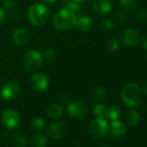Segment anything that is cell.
<instances>
[{"label": "cell", "instance_id": "6da1fadb", "mask_svg": "<svg viewBox=\"0 0 147 147\" xmlns=\"http://www.w3.org/2000/svg\"><path fill=\"white\" fill-rule=\"evenodd\" d=\"M76 18L75 12L64 8L55 14L52 19V24L59 30H67L75 27Z\"/></svg>", "mask_w": 147, "mask_h": 147}, {"label": "cell", "instance_id": "7a4b0ae2", "mask_svg": "<svg viewBox=\"0 0 147 147\" xmlns=\"http://www.w3.org/2000/svg\"><path fill=\"white\" fill-rule=\"evenodd\" d=\"M49 18V8L41 3H36L32 5L28 12L27 18L28 21L34 26H42L46 24Z\"/></svg>", "mask_w": 147, "mask_h": 147}, {"label": "cell", "instance_id": "3957f363", "mask_svg": "<svg viewBox=\"0 0 147 147\" xmlns=\"http://www.w3.org/2000/svg\"><path fill=\"white\" fill-rule=\"evenodd\" d=\"M121 100L129 107H137L141 100V90L139 87L132 82L125 84L121 90Z\"/></svg>", "mask_w": 147, "mask_h": 147}, {"label": "cell", "instance_id": "277c9868", "mask_svg": "<svg viewBox=\"0 0 147 147\" xmlns=\"http://www.w3.org/2000/svg\"><path fill=\"white\" fill-rule=\"evenodd\" d=\"M42 61L43 57L41 52H39L38 50L31 49L26 52V54L24 55L23 64L27 71L34 72L41 67V65L42 64Z\"/></svg>", "mask_w": 147, "mask_h": 147}, {"label": "cell", "instance_id": "5b68a950", "mask_svg": "<svg viewBox=\"0 0 147 147\" xmlns=\"http://www.w3.org/2000/svg\"><path fill=\"white\" fill-rule=\"evenodd\" d=\"M109 125L103 118H96L94 119L88 126L89 134L95 139L103 138L108 132Z\"/></svg>", "mask_w": 147, "mask_h": 147}, {"label": "cell", "instance_id": "8992f818", "mask_svg": "<svg viewBox=\"0 0 147 147\" xmlns=\"http://www.w3.org/2000/svg\"><path fill=\"white\" fill-rule=\"evenodd\" d=\"M67 110L68 114L73 118L81 119L87 115L88 112V107L83 100H76L68 103Z\"/></svg>", "mask_w": 147, "mask_h": 147}, {"label": "cell", "instance_id": "52a82bcc", "mask_svg": "<svg viewBox=\"0 0 147 147\" xmlns=\"http://www.w3.org/2000/svg\"><path fill=\"white\" fill-rule=\"evenodd\" d=\"M67 133V126L65 123L57 121L51 123L47 128V135L53 140L63 138Z\"/></svg>", "mask_w": 147, "mask_h": 147}, {"label": "cell", "instance_id": "ba28073f", "mask_svg": "<svg viewBox=\"0 0 147 147\" xmlns=\"http://www.w3.org/2000/svg\"><path fill=\"white\" fill-rule=\"evenodd\" d=\"M21 87L16 82H7L0 89V96L5 100H16L21 94Z\"/></svg>", "mask_w": 147, "mask_h": 147}, {"label": "cell", "instance_id": "9c48e42d", "mask_svg": "<svg viewBox=\"0 0 147 147\" xmlns=\"http://www.w3.org/2000/svg\"><path fill=\"white\" fill-rule=\"evenodd\" d=\"M31 87L36 92H44L49 85V77L43 73H36L30 80Z\"/></svg>", "mask_w": 147, "mask_h": 147}, {"label": "cell", "instance_id": "30bf717a", "mask_svg": "<svg viewBox=\"0 0 147 147\" xmlns=\"http://www.w3.org/2000/svg\"><path fill=\"white\" fill-rule=\"evenodd\" d=\"M2 122L9 129H13L20 124V115L14 109H7L2 114Z\"/></svg>", "mask_w": 147, "mask_h": 147}, {"label": "cell", "instance_id": "8fae6325", "mask_svg": "<svg viewBox=\"0 0 147 147\" xmlns=\"http://www.w3.org/2000/svg\"><path fill=\"white\" fill-rule=\"evenodd\" d=\"M122 42L126 46H134L140 41L139 32L133 28H127L124 30L120 36Z\"/></svg>", "mask_w": 147, "mask_h": 147}, {"label": "cell", "instance_id": "7c38bea8", "mask_svg": "<svg viewBox=\"0 0 147 147\" xmlns=\"http://www.w3.org/2000/svg\"><path fill=\"white\" fill-rule=\"evenodd\" d=\"M126 131V126L125 125L124 122L120 121V120H113L111 122V124L109 125V134L110 137L113 139H117L122 136H124V134L125 133Z\"/></svg>", "mask_w": 147, "mask_h": 147}, {"label": "cell", "instance_id": "4fadbf2b", "mask_svg": "<svg viewBox=\"0 0 147 147\" xmlns=\"http://www.w3.org/2000/svg\"><path fill=\"white\" fill-rule=\"evenodd\" d=\"M92 8L96 14L103 16L111 11L112 3L110 0H92Z\"/></svg>", "mask_w": 147, "mask_h": 147}, {"label": "cell", "instance_id": "5bb4252c", "mask_svg": "<svg viewBox=\"0 0 147 147\" xmlns=\"http://www.w3.org/2000/svg\"><path fill=\"white\" fill-rule=\"evenodd\" d=\"M94 22L92 18L88 16H80L76 18L75 27L82 31H91L94 29Z\"/></svg>", "mask_w": 147, "mask_h": 147}, {"label": "cell", "instance_id": "9a60e30c", "mask_svg": "<svg viewBox=\"0 0 147 147\" xmlns=\"http://www.w3.org/2000/svg\"><path fill=\"white\" fill-rule=\"evenodd\" d=\"M12 40L15 44L18 46H23L26 44L29 40V34L28 32L23 28L16 29L12 33Z\"/></svg>", "mask_w": 147, "mask_h": 147}, {"label": "cell", "instance_id": "2e32d148", "mask_svg": "<svg viewBox=\"0 0 147 147\" xmlns=\"http://www.w3.org/2000/svg\"><path fill=\"white\" fill-rule=\"evenodd\" d=\"M47 113L48 116L52 119H58L63 115V108L61 105L57 103H53L48 107Z\"/></svg>", "mask_w": 147, "mask_h": 147}, {"label": "cell", "instance_id": "e0dca14e", "mask_svg": "<svg viewBox=\"0 0 147 147\" xmlns=\"http://www.w3.org/2000/svg\"><path fill=\"white\" fill-rule=\"evenodd\" d=\"M91 94L95 100H99V101L103 100L107 98V91L104 88L100 86L94 87L91 90Z\"/></svg>", "mask_w": 147, "mask_h": 147}, {"label": "cell", "instance_id": "ac0fdd59", "mask_svg": "<svg viewBox=\"0 0 147 147\" xmlns=\"http://www.w3.org/2000/svg\"><path fill=\"white\" fill-rule=\"evenodd\" d=\"M125 121L126 123L131 125L134 126L139 122V114L135 110H130L125 114Z\"/></svg>", "mask_w": 147, "mask_h": 147}, {"label": "cell", "instance_id": "d6986e66", "mask_svg": "<svg viewBox=\"0 0 147 147\" xmlns=\"http://www.w3.org/2000/svg\"><path fill=\"white\" fill-rule=\"evenodd\" d=\"M121 114V111L120 108L118 106L113 105L110 106L109 107H107V117L110 119V120H116L120 117Z\"/></svg>", "mask_w": 147, "mask_h": 147}, {"label": "cell", "instance_id": "ffe728a7", "mask_svg": "<svg viewBox=\"0 0 147 147\" xmlns=\"http://www.w3.org/2000/svg\"><path fill=\"white\" fill-rule=\"evenodd\" d=\"M47 144H48L47 138L41 133L36 134L31 141V144L33 147H46Z\"/></svg>", "mask_w": 147, "mask_h": 147}, {"label": "cell", "instance_id": "44dd1931", "mask_svg": "<svg viewBox=\"0 0 147 147\" xmlns=\"http://www.w3.org/2000/svg\"><path fill=\"white\" fill-rule=\"evenodd\" d=\"M93 111L96 118H104L107 115V107L104 104H97L94 107Z\"/></svg>", "mask_w": 147, "mask_h": 147}, {"label": "cell", "instance_id": "7402d4cb", "mask_svg": "<svg viewBox=\"0 0 147 147\" xmlns=\"http://www.w3.org/2000/svg\"><path fill=\"white\" fill-rule=\"evenodd\" d=\"M63 5L66 9L70 10L74 12L79 11L81 8V4L78 3L76 0H63Z\"/></svg>", "mask_w": 147, "mask_h": 147}, {"label": "cell", "instance_id": "603a6c76", "mask_svg": "<svg viewBox=\"0 0 147 147\" xmlns=\"http://www.w3.org/2000/svg\"><path fill=\"white\" fill-rule=\"evenodd\" d=\"M119 4L122 8L128 11H131L137 7L138 0H119Z\"/></svg>", "mask_w": 147, "mask_h": 147}, {"label": "cell", "instance_id": "cb8c5ba5", "mask_svg": "<svg viewBox=\"0 0 147 147\" xmlns=\"http://www.w3.org/2000/svg\"><path fill=\"white\" fill-rule=\"evenodd\" d=\"M31 127L36 131H41L45 128V120L40 117L35 118L31 121Z\"/></svg>", "mask_w": 147, "mask_h": 147}, {"label": "cell", "instance_id": "d4e9b609", "mask_svg": "<svg viewBox=\"0 0 147 147\" xmlns=\"http://www.w3.org/2000/svg\"><path fill=\"white\" fill-rule=\"evenodd\" d=\"M57 55H58V51L53 47H49L46 49L44 51V57L49 61L55 60L57 58Z\"/></svg>", "mask_w": 147, "mask_h": 147}, {"label": "cell", "instance_id": "484cf974", "mask_svg": "<svg viewBox=\"0 0 147 147\" xmlns=\"http://www.w3.org/2000/svg\"><path fill=\"white\" fill-rule=\"evenodd\" d=\"M27 144V138L23 134H17L14 137L15 147H25Z\"/></svg>", "mask_w": 147, "mask_h": 147}, {"label": "cell", "instance_id": "4316f807", "mask_svg": "<svg viewBox=\"0 0 147 147\" xmlns=\"http://www.w3.org/2000/svg\"><path fill=\"white\" fill-rule=\"evenodd\" d=\"M119 41L115 38H111L107 41V48L108 49L109 52H116L119 49Z\"/></svg>", "mask_w": 147, "mask_h": 147}, {"label": "cell", "instance_id": "83f0119b", "mask_svg": "<svg viewBox=\"0 0 147 147\" xmlns=\"http://www.w3.org/2000/svg\"><path fill=\"white\" fill-rule=\"evenodd\" d=\"M114 20L119 24H123L127 21V16L123 11H118L114 14Z\"/></svg>", "mask_w": 147, "mask_h": 147}, {"label": "cell", "instance_id": "f1b7e54d", "mask_svg": "<svg viewBox=\"0 0 147 147\" xmlns=\"http://www.w3.org/2000/svg\"><path fill=\"white\" fill-rule=\"evenodd\" d=\"M136 19L139 22V23H144L147 21V10L142 8L140 10H138L136 13L135 16Z\"/></svg>", "mask_w": 147, "mask_h": 147}, {"label": "cell", "instance_id": "f546056e", "mask_svg": "<svg viewBox=\"0 0 147 147\" xmlns=\"http://www.w3.org/2000/svg\"><path fill=\"white\" fill-rule=\"evenodd\" d=\"M113 24L111 20L109 19H105L101 22L100 24V29L105 31V32H109L113 30Z\"/></svg>", "mask_w": 147, "mask_h": 147}, {"label": "cell", "instance_id": "4dcf8cb0", "mask_svg": "<svg viewBox=\"0 0 147 147\" xmlns=\"http://www.w3.org/2000/svg\"><path fill=\"white\" fill-rule=\"evenodd\" d=\"M18 0H3V5L6 9L13 8L17 5Z\"/></svg>", "mask_w": 147, "mask_h": 147}, {"label": "cell", "instance_id": "1f68e13d", "mask_svg": "<svg viewBox=\"0 0 147 147\" xmlns=\"http://www.w3.org/2000/svg\"><path fill=\"white\" fill-rule=\"evenodd\" d=\"M6 19V15H5V12L2 10V9H0V25L3 24L5 23Z\"/></svg>", "mask_w": 147, "mask_h": 147}, {"label": "cell", "instance_id": "d6a6232c", "mask_svg": "<svg viewBox=\"0 0 147 147\" xmlns=\"http://www.w3.org/2000/svg\"><path fill=\"white\" fill-rule=\"evenodd\" d=\"M140 41H141V45H142V47H143L145 50H147V36L143 37L142 39H140Z\"/></svg>", "mask_w": 147, "mask_h": 147}, {"label": "cell", "instance_id": "836d02e7", "mask_svg": "<svg viewBox=\"0 0 147 147\" xmlns=\"http://www.w3.org/2000/svg\"><path fill=\"white\" fill-rule=\"evenodd\" d=\"M143 91L147 95V80L143 83Z\"/></svg>", "mask_w": 147, "mask_h": 147}, {"label": "cell", "instance_id": "e575fe53", "mask_svg": "<svg viewBox=\"0 0 147 147\" xmlns=\"http://www.w3.org/2000/svg\"><path fill=\"white\" fill-rule=\"evenodd\" d=\"M43 1L45 3H48V4H54L57 1V0H43Z\"/></svg>", "mask_w": 147, "mask_h": 147}, {"label": "cell", "instance_id": "d590c367", "mask_svg": "<svg viewBox=\"0 0 147 147\" xmlns=\"http://www.w3.org/2000/svg\"><path fill=\"white\" fill-rule=\"evenodd\" d=\"M100 147H110V145H108L107 144H101Z\"/></svg>", "mask_w": 147, "mask_h": 147}, {"label": "cell", "instance_id": "8d00e7d4", "mask_svg": "<svg viewBox=\"0 0 147 147\" xmlns=\"http://www.w3.org/2000/svg\"><path fill=\"white\" fill-rule=\"evenodd\" d=\"M76 1L78 2V3H82V2H85V1H88V0H76Z\"/></svg>", "mask_w": 147, "mask_h": 147}]
</instances>
